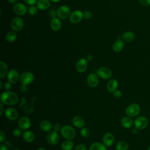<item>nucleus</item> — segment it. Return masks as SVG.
<instances>
[{"label": "nucleus", "mask_w": 150, "mask_h": 150, "mask_svg": "<svg viewBox=\"0 0 150 150\" xmlns=\"http://www.w3.org/2000/svg\"><path fill=\"white\" fill-rule=\"evenodd\" d=\"M1 103L8 105H13L16 104L19 101L18 95L9 90L3 92L0 97Z\"/></svg>", "instance_id": "1"}, {"label": "nucleus", "mask_w": 150, "mask_h": 150, "mask_svg": "<svg viewBox=\"0 0 150 150\" xmlns=\"http://www.w3.org/2000/svg\"><path fill=\"white\" fill-rule=\"evenodd\" d=\"M60 133L63 138L69 140H73L76 136L75 129L69 125L63 126L61 128Z\"/></svg>", "instance_id": "2"}, {"label": "nucleus", "mask_w": 150, "mask_h": 150, "mask_svg": "<svg viewBox=\"0 0 150 150\" xmlns=\"http://www.w3.org/2000/svg\"><path fill=\"white\" fill-rule=\"evenodd\" d=\"M141 111L139 105L137 103H132L129 104L125 110L126 114L130 117H135L139 115Z\"/></svg>", "instance_id": "3"}, {"label": "nucleus", "mask_w": 150, "mask_h": 150, "mask_svg": "<svg viewBox=\"0 0 150 150\" xmlns=\"http://www.w3.org/2000/svg\"><path fill=\"white\" fill-rule=\"evenodd\" d=\"M148 124V120L147 118L145 116H138L134 120V125L135 128H137L138 130H142L145 129Z\"/></svg>", "instance_id": "4"}, {"label": "nucleus", "mask_w": 150, "mask_h": 150, "mask_svg": "<svg viewBox=\"0 0 150 150\" xmlns=\"http://www.w3.org/2000/svg\"><path fill=\"white\" fill-rule=\"evenodd\" d=\"M34 80L33 74L29 72L26 71L22 73L19 77V82L22 85H28L31 84Z\"/></svg>", "instance_id": "5"}, {"label": "nucleus", "mask_w": 150, "mask_h": 150, "mask_svg": "<svg viewBox=\"0 0 150 150\" xmlns=\"http://www.w3.org/2000/svg\"><path fill=\"white\" fill-rule=\"evenodd\" d=\"M11 27L12 29L15 32L21 31L23 27V21L19 16L13 18L11 23Z\"/></svg>", "instance_id": "6"}, {"label": "nucleus", "mask_w": 150, "mask_h": 150, "mask_svg": "<svg viewBox=\"0 0 150 150\" xmlns=\"http://www.w3.org/2000/svg\"><path fill=\"white\" fill-rule=\"evenodd\" d=\"M46 141L50 145H55L58 144L59 141V135L57 131L54 130H50L46 135Z\"/></svg>", "instance_id": "7"}, {"label": "nucleus", "mask_w": 150, "mask_h": 150, "mask_svg": "<svg viewBox=\"0 0 150 150\" xmlns=\"http://www.w3.org/2000/svg\"><path fill=\"white\" fill-rule=\"evenodd\" d=\"M96 74L102 79L107 80L111 77L112 71L107 67H101L97 70Z\"/></svg>", "instance_id": "8"}, {"label": "nucleus", "mask_w": 150, "mask_h": 150, "mask_svg": "<svg viewBox=\"0 0 150 150\" xmlns=\"http://www.w3.org/2000/svg\"><path fill=\"white\" fill-rule=\"evenodd\" d=\"M57 14L59 19H66L68 18L71 14L70 9L69 6L66 5H62L57 9Z\"/></svg>", "instance_id": "9"}, {"label": "nucleus", "mask_w": 150, "mask_h": 150, "mask_svg": "<svg viewBox=\"0 0 150 150\" xmlns=\"http://www.w3.org/2000/svg\"><path fill=\"white\" fill-rule=\"evenodd\" d=\"M28 9L25 5L22 3H16L13 6V11L19 16L24 15L27 12Z\"/></svg>", "instance_id": "10"}, {"label": "nucleus", "mask_w": 150, "mask_h": 150, "mask_svg": "<svg viewBox=\"0 0 150 150\" xmlns=\"http://www.w3.org/2000/svg\"><path fill=\"white\" fill-rule=\"evenodd\" d=\"M83 18V13L79 10H76L71 13L69 20L72 23H78L82 20Z\"/></svg>", "instance_id": "11"}, {"label": "nucleus", "mask_w": 150, "mask_h": 150, "mask_svg": "<svg viewBox=\"0 0 150 150\" xmlns=\"http://www.w3.org/2000/svg\"><path fill=\"white\" fill-rule=\"evenodd\" d=\"M99 80L98 75L96 73H92L89 74L87 77V83L89 87L91 88L96 87L98 84Z\"/></svg>", "instance_id": "12"}, {"label": "nucleus", "mask_w": 150, "mask_h": 150, "mask_svg": "<svg viewBox=\"0 0 150 150\" xmlns=\"http://www.w3.org/2000/svg\"><path fill=\"white\" fill-rule=\"evenodd\" d=\"M30 124V120L27 117H22L19 119L18 121V127L23 130H26L29 128Z\"/></svg>", "instance_id": "13"}, {"label": "nucleus", "mask_w": 150, "mask_h": 150, "mask_svg": "<svg viewBox=\"0 0 150 150\" xmlns=\"http://www.w3.org/2000/svg\"><path fill=\"white\" fill-rule=\"evenodd\" d=\"M87 67V60L86 58H80L76 64V69L79 73L84 72Z\"/></svg>", "instance_id": "14"}, {"label": "nucleus", "mask_w": 150, "mask_h": 150, "mask_svg": "<svg viewBox=\"0 0 150 150\" xmlns=\"http://www.w3.org/2000/svg\"><path fill=\"white\" fill-rule=\"evenodd\" d=\"M19 77L20 76H19L18 71L15 69L11 70L7 74L8 80L12 84H15L18 82V81L19 80Z\"/></svg>", "instance_id": "15"}, {"label": "nucleus", "mask_w": 150, "mask_h": 150, "mask_svg": "<svg viewBox=\"0 0 150 150\" xmlns=\"http://www.w3.org/2000/svg\"><path fill=\"white\" fill-rule=\"evenodd\" d=\"M5 114L6 117L11 121H14L18 117V111L15 108L12 107L6 108L5 111Z\"/></svg>", "instance_id": "16"}, {"label": "nucleus", "mask_w": 150, "mask_h": 150, "mask_svg": "<svg viewBox=\"0 0 150 150\" xmlns=\"http://www.w3.org/2000/svg\"><path fill=\"white\" fill-rule=\"evenodd\" d=\"M114 136L111 132H106L103 137V144L106 146H111L114 142Z\"/></svg>", "instance_id": "17"}, {"label": "nucleus", "mask_w": 150, "mask_h": 150, "mask_svg": "<svg viewBox=\"0 0 150 150\" xmlns=\"http://www.w3.org/2000/svg\"><path fill=\"white\" fill-rule=\"evenodd\" d=\"M134 122L132 119L129 116L123 117L121 120V125L127 129L131 128L134 125Z\"/></svg>", "instance_id": "18"}, {"label": "nucleus", "mask_w": 150, "mask_h": 150, "mask_svg": "<svg viewBox=\"0 0 150 150\" xmlns=\"http://www.w3.org/2000/svg\"><path fill=\"white\" fill-rule=\"evenodd\" d=\"M118 86V82L116 79H110L107 84V88L110 93H113L115 90H117Z\"/></svg>", "instance_id": "19"}, {"label": "nucleus", "mask_w": 150, "mask_h": 150, "mask_svg": "<svg viewBox=\"0 0 150 150\" xmlns=\"http://www.w3.org/2000/svg\"><path fill=\"white\" fill-rule=\"evenodd\" d=\"M124 40L121 39H118L113 43L112 48L115 52L118 53V52H121L124 49Z\"/></svg>", "instance_id": "20"}, {"label": "nucleus", "mask_w": 150, "mask_h": 150, "mask_svg": "<svg viewBox=\"0 0 150 150\" xmlns=\"http://www.w3.org/2000/svg\"><path fill=\"white\" fill-rule=\"evenodd\" d=\"M50 27L54 31H59L62 28V22L57 18H53L50 21Z\"/></svg>", "instance_id": "21"}, {"label": "nucleus", "mask_w": 150, "mask_h": 150, "mask_svg": "<svg viewBox=\"0 0 150 150\" xmlns=\"http://www.w3.org/2000/svg\"><path fill=\"white\" fill-rule=\"evenodd\" d=\"M73 124L78 128H81L84 127V125L85 124V122L84 119L80 117V116H75L73 118L72 120Z\"/></svg>", "instance_id": "22"}, {"label": "nucleus", "mask_w": 150, "mask_h": 150, "mask_svg": "<svg viewBox=\"0 0 150 150\" xmlns=\"http://www.w3.org/2000/svg\"><path fill=\"white\" fill-rule=\"evenodd\" d=\"M122 39L124 42H132L135 40V35L132 32L127 31L122 35Z\"/></svg>", "instance_id": "23"}, {"label": "nucleus", "mask_w": 150, "mask_h": 150, "mask_svg": "<svg viewBox=\"0 0 150 150\" xmlns=\"http://www.w3.org/2000/svg\"><path fill=\"white\" fill-rule=\"evenodd\" d=\"M23 139L27 142H31L35 139V134L30 130H26L22 134Z\"/></svg>", "instance_id": "24"}, {"label": "nucleus", "mask_w": 150, "mask_h": 150, "mask_svg": "<svg viewBox=\"0 0 150 150\" xmlns=\"http://www.w3.org/2000/svg\"><path fill=\"white\" fill-rule=\"evenodd\" d=\"M39 127L41 130L44 132H49L51 130L52 128V125L51 122L47 120H43L40 122L39 124Z\"/></svg>", "instance_id": "25"}, {"label": "nucleus", "mask_w": 150, "mask_h": 150, "mask_svg": "<svg viewBox=\"0 0 150 150\" xmlns=\"http://www.w3.org/2000/svg\"><path fill=\"white\" fill-rule=\"evenodd\" d=\"M50 5L49 0H38L36 3L37 7L40 10H46L48 9Z\"/></svg>", "instance_id": "26"}, {"label": "nucleus", "mask_w": 150, "mask_h": 150, "mask_svg": "<svg viewBox=\"0 0 150 150\" xmlns=\"http://www.w3.org/2000/svg\"><path fill=\"white\" fill-rule=\"evenodd\" d=\"M128 148L129 144L125 141H120L115 145L116 150H128Z\"/></svg>", "instance_id": "27"}, {"label": "nucleus", "mask_w": 150, "mask_h": 150, "mask_svg": "<svg viewBox=\"0 0 150 150\" xmlns=\"http://www.w3.org/2000/svg\"><path fill=\"white\" fill-rule=\"evenodd\" d=\"M90 150H107V148L104 144L96 142L91 145Z\"/></svg>", "instance_id": "28"}, {"label": "nucleus", "mask_w": 150, "mask_h": 150, "mask_svg": "<svg viewBox=\"0 0 150 150\" xmlns=\"http://www.w3.org/2000/svg\"><path fill=\"white\" fill-rule=\"evenodd\" d=\"M8 72V66L7 64L2 62H0V79H2Z\"/></svg>", "instance_id": "29"}, {"label": "nucleus", "mask_w": 150, "mask_h": 150, "mask_svg": "<svg viewBox=\"0 0 150 150\" xmlns=\"http://www.w3.org/2000/svg\"><path fill=\"white\" fill-rule=\"evenodd\" d=\"M74 144L72 140L67 139L62 144V149L63 150H71L73 148Z\"/></svg>", "instance_id": "30"}, {"label": "nucleus", "mask_w": 150, "mask_h": 150, "mask_svg": "<svg viewBox=\"0 0 150 150\" xmlns=\"http://www.w3.org/2000/svg\"><path fill=\"white\" fill-rule=\"evenodd\" d=\"M17 38V34L15 31H9L8 32L5 36V39L8 42H13Z\"/></svg>", "instance_id": "31"}, {"label": "nucleus", "mask_w": 150, "mask_h": 150, "mask_svg": "<svg viewBox=\"0 0 150 150\" xmlns=\"http://www.w3.org/2000/svg\"><path fill=\"white\" fill-rule=\"evenodd\" d=\"M90 131L88 128L86 127H83L80 129V134L84 138H87L90 135Z\"/></svg>", "instance_id": "32"}, {"label": "nucleus", "mask_w": 150, "mask_h": 150, "mask_svg": "<svg viewBox=\"0 0 150 150\" xmlns=\"http://www.w3.org/2000/svg\"><path fill=\"white\" fill-rule=\"evenodd\" d=\"M28 12L31 15H35L38 12V8L35 5H30L28 8Z\"/></svg>", "instance_id": "33"}, {"label": "nucleus", "mask_w": 150, "mask_h": 150, "mask_svg": "<svg viewBox=\"0 0 150 150\" xmlns=\"http://www.w3.org/2000/svg\"><path fill=\"white\" fill-rule=\"evenodd\" d=\"M22 129H21L19 127V128H16L13 129L12 131V134L13 136L16 137H19L22 135Z\"/></svg>", "instance_id": "34"}, {"label": "nucleus", "mask_w": 150, "mask_h": 150, "mask_svg": "<svg viewBox=\"0 0 150 150\" xmlns=\"http://www.w3.org/2000/svg\"><path fill=\"white\" fill-rule=\"evenodd\" d=\"M91 17H92V13L90 11H86L83 13V18H84V19L88 20V19H90Z\"/></svg>", "instance_id": "35"}, {"label": "nucleus", "mask_w": 150, "mask_h": 150, "mask_svg": "<svg viewBox=\"0 0 150 150\" xmlns=\"http://www.w3.org/2000/svg\"><path fill=\"white\" fill-rule=\"evenodd\" d=\"M138 2L142 6H150V0H138Z\"/></svg>", "instance_id": "36"}, {"label": "nucleus", "mask_w": 150, "mask_h": 150, "mask_svg": "<svg viewBox=\"0 0 150 150\" xmlns=\"http://www.w3.org/2000/svg\"><path fill=\"white\" fill-rule=\"evenodd\" d=\"M122 95V93L120 91V90H115L114 93H113V96L116 98H120Z\"/></svg>", "instance_id": "37"}, {"label": "nucleus", "mask_w": 150, "mask_h": 150, "mask_svg": "<svg viewBox=\"0 0 150 150\" xmlns=\"http://www.w3.org/2000/svg\"><path fill=\"white\" fill-rule=\"evenodd\" d=\"M5 139H6L5 134L2 129H1L0 130V142H1V143H3L5 141Z\"/></svg>", "instance_id": "38"}, {"label": "nucleus", "mask_w": 150, "mask_h": 150, "mask_svg": "<svg viewBox=\"0 0 150 150\" xmlns=\"http://www.w3.org/2000/svg\"><path fill=\"white\" fill-rule=\"evenodd\" d=\"M49 16L50 17H51L52 19L53 18H56V16H57V11H56L54 9H51L50 11H49Z\"/></svg>", "instance_id": "39"}, {"label": "nucleus", "mask_w": 150, "mask_h": 150, "mask_svg": "<svg viewBox=\"0 0 150 150\" xmlns=\"http://www.w3.org/2000/svg\"><path fill=\"white\" fill-rule=\"evenodd\" d=\"M4 88H5L6 90H11V88H12V83H10L9 81L6 82V83L4 84Z\"/></svg>", "instance_id": "40"}, {"label": "nucleus", "mask_w": 150, "mask_h": 150, "mask_svg": "<svg viewBox=\"0 0 150 150\" xmlns=\"http://www.w3.org/2000/svg\"><path fill=\"white\" fill-rule=\"evenodd\" d=\"M74 150H87V149L84 145L79 144L76 146Z\"/></svg>", "instance_id": "41"}, {"label": "nucleus", "mask_w": 150, "mask_h": 150, "mask_svg": "<svg viewBox=\"0 0 150 150\" xmlns=\"http://www.w3.org/2000/svg\"><path fill=\"white\" fill-rule=\"evenodd\" d=\"M61 128H62V127H61L60 124H59V123H56V124H55L53 125V129H54V130L56 131H57H57H60Z\"/></svg>", "instance_id": "42"}, {"label": "nucleus", "mask_w": 150, "mask_h": 150, "mask_svg": "<svg viewBox=\"0 0 150 150\" xmlns=\"http://www.w3.org/2000/svg\"><path fill=\"white\" fill-rule=\"evenodd\" d=\"M27 4L33 5L37 3L38 0H23Z\"/></svg>", "instance_id": "43"}, {"label": "nucleus", "mask_w": 150, "mask_h": 150, "mask_svg": "<svg viewBox=\"0 0 150 150\" xmlns=\"http://www.w3.org/2000/svg\"><path fill=\"white\" fill-rule=\"evenodd\" d=\"M20 90L22 92H26L28 90V88L26 85H22V86L20 87Z\"/></svg>", "instance_id": "44"}, {"label": "nucleus", "mask_w": 150, "mask_h": 150, "mask_svg": "<svg viewBox=\"0 0 150 150\" xmlns=\"http://www.w3.org/2000/svg\"><path fill=\"white\" fill-rule=\"evenodd\" d=\"M7 148H8V147H7L5 144H1L0 145V149H1V150H8Z\"/></svg>", "instance_id": "45"}, {"label": "nucleus", "mask_w": 150, "mask_h": 150, "mask_svg": "<svg viewBox=\"0 0 150 150\" xmlns=\"http://www.w3.org/2000/svg\"><path fill=\"white\" fill-rule=\"evenodd\" d=\"M0 108H1V110H0V115H2L3 112H4V105L2 104V103H0Z\"/></svg>", "instance_id": "46"}, {"label": "nucleus", "mask_w": 150, "mask_h": 150, "mask_svg": "<svg viewBox=\"0 0 150 150\" xmlns=\"http://www.w3.org/2000/svg\"><path fill=\"white\" fill-rule=\"evenodd\" d=\"M93 56L91 54H88L86 57V59L87 61H91L93 60Z\"/></svg>", "instance_id": "47"}, {"label": "nucleus", "mask_w": 150, "mask_h": 150, "mask_svg": "<svg viewBox=\"0 0 150 150\" xmlns=\"http://www.w3.org/2000/svg\"><path fill=\"white\" fill-rule=\"evenodd\" d=\"M138 129L137 128H133L132 129V132L134 134H137L138 133Z\"/></svg>", "instance_id": "48"}, {"label": "nucleus", "mask_w": 150, "mask_h": 150, "mask_svg": "<svg viewBox=\"0 0 150 150\" xmlns=\"http://www.w3.org/2000/svg\"><path fill=\"white\" fill-rule=\"evenodd\" d=\"M18 0H8V1L11 3V4H16V2H17Z\"/></svg>", "instance_id": "49"}, {"label": "nucleus", "mask_w": 150, "mask_h": 150, "mask_svg": "<svg viewBox=\"0 0 150 150\" xmlns=\"http://www.w3.org/2000/svg\"><path fill=\"white\" fill-rule=\"evenodd\" d=\"M51 2H59L60 0H50Z\"/></svg>", "instance_id": "50"}, {"label": "nucleus", "mask_w": 150, "mask_h": 150, "mask_svg": "<svg viewBox=\"0 0 150 150\" xmlns=\"http://www.w3.org/2000/svg\"><path fill=\"white\" fill-rule=\"evenodd\" d=\"M37 150H46L45 148H39Z\"/></svg>", "instance_id": "51"}, {"label": "nucleus", "mask_w": 150, "mask_h": 150, "mask_svg": "<svg viewBox=\"0 0 150 150\" xmlns=\"http://www.w3.org/2000/svg\"><path fill=\"white\" fill-rule=\"evenodd\" d=\"M2 87V81H0V89H1Z\"/></svg>", "instance_id": "52"}, {"label": "nucleus", "mask_w": 150, "mask_h": 150, "mask_svg": "<svg viewBox=\"0 0 150 150\" xmlns=\"http://www.w3.org/2000/svg\"><path fill=\"white\" fill-rule=\"evenodd\" d=\"M13 150H21V149H19V148H15V149H13Z\"/></svg>", "instance_id": "53"}, {"label": "nucleus", "mask_w": 150, "mask_h": 150, "mask_svg": "<svg viewBox=\"0 0 150 150\" xmlns=\"http://www.w3.org/2000/svg\"><path fill=\"white\" fill-rule=\"evenodd\" d=\"M148 150H150V145L149 146V147L148 148Z\"/></svg>", "instance_id": "54"}]
</instances>
